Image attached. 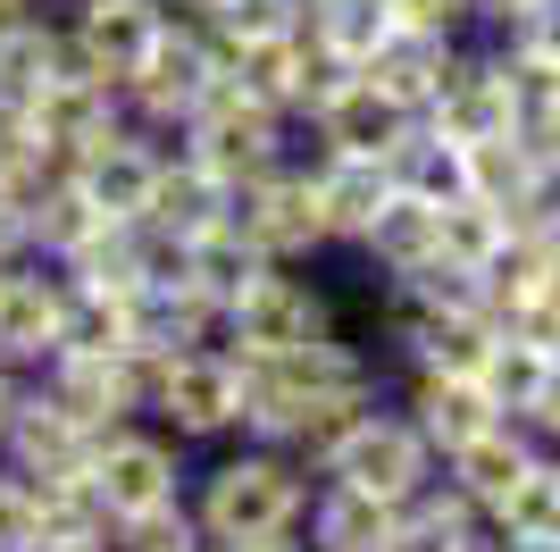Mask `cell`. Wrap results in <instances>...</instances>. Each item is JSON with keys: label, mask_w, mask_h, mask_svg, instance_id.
Here are the masks:
<instances>
[{"label": "cell", "mask_w": 560, "mask_h": 552, "mask_svg": "<svg viewBox=\"0 0 560 552\" xmlns=\"http://www.w3.org/2000/svg\"><path fill=\"white\" fill-rule=\"evenodd\" d=\"M167 142H185L192 160L218 168L226 184H252V176H268L277 160H293V151H302V126H293L277 101H259V92L226 68V76L210 84V101H201V110H192Z\"/></svg>", "instance_id": "3957f363"}, {"label": "cell", "mask_w": 560, "mask_h": 552, "mask_svg": "<svg viewBox=\"0 0 560 552\" xmlns=\"http://www.w3.org/2000/svg\"><path fill=\"white\" fill-rule=\"evenodd\" d=\"M335 326H343V319H335L327 285H318L310 268H293V260H268V268L226 301L218 344H226L234 360H284V352L318 344V335H335Z\"/></svg>", "instance_id": "5b68a950"}, {"label": "cell", "mask_w": 560, "mask_h": 552, "mask_svg": "<svg viewBox=\"0 0 560 552\" xmlns=\"http://www.w3.org/2000/svg\"><path fill=\"white\" fill-rule=\"evenodd\" d=\"M84 478H93L101 510H109V528H126V519L185 510V494H192V452L167 436L160 418H126V427H109V436L93 444Z\"/></svg>", "instance_id": "277c9868"}, {"label": "cell", "mask_w": 560, "mask_h": 552, "mask_svg": "<svg viewBox=\"0 0 560 552\" xmlns=\"http://www.w3.org/2000/svg\"><path fill=\"white\" fill-rule=\"evenodd\" d=\"M59 344H68V276L34 252L9 260L0 268V368L43 377Z\"/></svg>", "instance_id": "8fae6325"}, {"label": "cell", "mask_w": 560, "mask_h": 552, "mask_svg": "<svg viewBox=\"0 0 560 552\" xmlns=\"http://www.w3.org/2000/svg\"><path fill=\"white\" fill-rule=\"evenodd\" d=\"M427 126L444 142H486V135H511V76H502V50H493V34H477V43L452 50L444 68V92L427 101Z\"/></svg>", "instance_id": "9a60e30c"}, {"label": "cell", "mask_w": 560, "mask_h": 552, "mask_svg": "<svg viewBox=\"0 0 560 552\" xmlns=\"http://www.w3.org/2000/svg\"><path fill=\"white\" fill-rule=\"evenodd\" d=\"M226 218L252 234L268 260H293V268L327 260V218H318V193H310V160H302V151H293V160H277L268 176L234 184Z\"/></svg>", "instance_id": "9c48e42d"}, {"label": "cell", "mask_w": 560, "mask_h": 552, "mask_svg": "<svg viewBox=\"0 0 560 552\" xmlns=\"http://www.w3.org/2000/svg\"><path fill=\"white\" fill-rule=\"evenodd\" d=\"M259 268H268V252H259V243L234 227V218H218V227L185 234V285H192V294H210L218 310H226V301L243 294Z\"/></svg>", "instance_id": "f546056e"}, {"label": "cell", "mask_w": 560, "mask_h": 552, "mask_svg": "<svg viewBox=\"0 0 560 552\" xmlns=\"http://www.w3.org/2000/svg\"><path fill=\"white\" fill-rule=\"evenodd\" d=\"M544 368H552L544 344H527V335H511V326H493L486 360H477V386L493 393V411H502V418H527V411H536V393H544Z\"/></svg>", "instance_id": "1f68e13d"}, {"label": "cell", "mask_w": 560, "mask_h": 552, "mask_svg": "<svg viewBox=\"0 0 560 552\" xmlns=\"http://www.w3.org/2000/svg\"><path fill=\"white\" fill-rule=\"evenodd\" d=\"M310 469L284 444H259V436H226L192 460V528L210 544H243V536H277V528H302L310 510Z\"/></svg>", "instance_id": "6da1fadb"}, {"label": "cell", "mask_w": 560, "mask_h": 552, "mask_svg": "<svg viewBox=\"0 0 560 552\" xmlns=\"http://www.w3.org/2000/svg\"><path fill=\"white\" fill-rule=\"evenodd\" d=\"M369 377H385V368H376V352L351 344L343 326L318 335V344H302V352H284V360H243V436L284 444V452H293L302 418L318 411L327 393L369 386Z\"/></svg>", "instance_id": "7a4b0ae2"}, {"label": "cell", "mask_w": 560, "mask_h": 552, "mask_svg": "<svg viewBox=\"0 0 560 552\" xmlns=\"http://www.w3.org/2000/svg\"><path fill=\"white\" fill-rule=\"evenodd\" d=\"M176 9H185V18H210V9H218V0H176Z\"/></svg>", "instance_id": "7dc6e473"}, {"label": "cell", "mask_w": 560, "mask_h": 552, "mask_svg": "<svg viewBox=\"0 0 560 552\" xmlns=\"http://www.w3.org/2000/svg\"><path fill=\"white\" fill-rule=\"evenodd\" d=\"M18 9H34V0H0V18H18Z\"/></svg>", "instance_id": "c3c4849f"}, {"label": "cell", "mask_w": 560, "mask_h": 552, "mask_svg": "<svg viewBox=\"0 0 560 552\" xmlns=\"http://www.w3.org/2000/svg\"><path fill=\"white\" fill-rule=\"evenodd\" d=\"M435 469H444V460H435V444L419 436V418L394 402V386H385V402H376L327 460H318V478L351 485V494H376V503H410Z\"/></svg>", "instance_id": "ba28073f"}, {"label": "cell", "mask_w": 560, "mask_h": 552, "mask_svg": "<svg viewBox=\"0 0 560 552\" xmlns=\"http://www.w3.org/2000/svg\"><path fill=\"white\" fill-rule=\"evenodd\" d=\"M302 18H310V0H218L201 25H210L218 43H226V59H234V50H252V43L302 34Z\"/></svg>", "instance_id": "8d00e7d4"}, {"label": "cell", "mask_w": 560, "mask_h": 552, "mask_svg": "<svg viewBox=\"0 0 560 552\" xmlns=\"http://www.w3.org/2000/svg\"><path fill=\"white\" fill-rule=\"evenodd\" d=\"M50 9H59V0H50Z\"/></svg>", "instance_id": "681fc988"}, {"label": "cell", "mask_w": 560, "mask_h": 552, "mask_svg": "<svg viewBox=\"0 0 560 552\" xmlns=\"http://www.w3.org/2000/svg\"><path fill=\"white\" fill-rule=\"evenodd\" d=\"M68 59H75V50H68L59 9L34 0V9H18V18H0V101H34Z\"/></svg>", "instance_id": "83f0119b"}, {"label": "cell", "mask_w": 560, "mask_h": 552, "mask_svg": "<svg viewBox=\"0 0 560 552\" xmlns=\"http://www.w3.org/2000/svg\"><path fill=\"white\" fill-rule=\"evenodd\" d=\"M527 427H536L544 444H560V352H552V368H544V393H536V411H527Z\"/></svg>", "instance_id": "60d3db41"}, {"label": "cell", "mask_w": 560, "mask_h": 552, "mask_svg": "<svg viewBox=\"0 0 560 552\" xmlns=\"http://www.w3.org/2000/svg\"><path fill=\"white\" fill-rule=\"evenodd\" d=\"M34 536H43V494H34L25 469L0 460V552H25Z\"/></svg>", "instance_id": "f35d334b"}, {"label": "cell", "mask_w": 560, "mask_h": 552, "mask_svg": "<svg viewBox=\"0 0 560 552\" xmlns=\"http://www.w3.org/2000/svg\"><path fill=\"white\" fill-rule=\"evenodd\" d=\"M302 34L327 50L335 68H360V59H369V50L394 34V9H385V0H310Z\"/></svg>", "instance_id": "d6a6232c"}, {"label": "cell", "mask_w": 560, "mask_h": 552, "mask_svg": "<svg viewBox=\"0 0 560 552\" xmlns=\"http://www.w3.org/2000/svg\"><path fill=\"white\" fill-rule=\"evenodd\" d=\"M486 536L511 544V552H560V452L552 444H544V452L518 469V485L486 510Z\"/></svg>", "instance_id": "d4e9b609"}, {"label": "cell", "mask_w": 560, "mask_h": 552, "mask_svg": "<svg viewBox=\"0 0 560 552\" xmlns=\"http://www.w3.org/2000/svg\"><path fill=\"white\" fill-rule=\"evenodd\" d=\"M410 126H419V117L401 110L394 92H376L369 76L351 68V76H335V84L318 92V110L302 117V142L310 151H351V160H394L401 142H410Z\"/></svg>", "instance_id": "7c38bea8"}, {"label": "cell", "mask_w": 560, "mask_h": 552, "mask_svg": "<svg viewBox=\"0 0 560 552\" xmlns=\"http://www.w3.org/2000/svg\"><path fill=\"white\" fill-rule=\"evenodd\" d=\"M511 234H518V218L502 202H477V193H460V202L435 209V252H452L460 268H477V276L511 252Z\"/></svg>", "instance_id": "4dcf8cb0"}, {"label": "cell", "mask_w": 560, "mask_h": 552, "mask_svg": "<svg viewBox=\"0 0 560 552\" xmlns=\"http://www.w3.org/2000/svg\"><path fill=\"white\" fill-rule=\"evenodd\" d=\"M218 326H226V310L210 294H192V285H135V352L142 360L218 344Z\"/></svg>", "instance_id": "4316f807"}, {"label": "cell", "mask_w": 560, "mask_h": 552, "mask_svg": "<svg viewBox=\"0 0 560 552\" xmlns=\"http://www.w3.org/2000/svg\"><path fill=\"white\" fill-rule=\"evenodd\" d=\"M142 418H160L185 452H210V444L243 436V360L226 344H192L151 360V402Z\"/></svg>", "instance_id": "8992f818"}, {"label": "cell", "mask_w": 560, "mask_h": 552, "mask_svg": "<svg viewBox=\"0 0 560 552\" xmlns=\"http://www.w3.org/2000/svg\"><path fill=\"white\" fill-rule=\"evenodd\" d=\"M536 142H518V135H486V142H468V193L477 202H502L518 209V193H527V176H536Z\"/></svg>", "instance_id": "d590c367"}, {"label": "cell", "mask_w": 560, "mask_h": 552, "mask_svg": "<svg viewBox=\"0 0 560 552\" xmlns=\"http://www.w3.org/2000/svg\"><path fill=\"white\" fill-rule=\"evenodd\" d=\"M527 9H544V0H477V25H486V34H502V25L527 18Z\"/></svg>", "instance_id": "7bdbcfd3"}, {"label": "cell", "mask_w": 560, "mask_h": 552, "mask_svg": "<svg viewBox=\"0 0 560 552\" xmlns=\"http://www.w3.org/2000/svg\"><path fill=\"white\" fill-rule=\"evenodd\" d=\"M34 386H43L75 427L109 436L126 418H142V402H151V360H142V352H50V368Z\"/></svg>", "instance_id": "30bf717a"}, {"label": "cell", "mask_w": 560, "mask_h": 552, "mask_svg": "<svg viewBox=\"0 0 560 552\" xmlns=\"http://www.w3.org/2000/svg\"><path fill=\"white\" fill-rule=\"evenodd\" d=\"M226 68H234L226 43H218L201 18H185V9H176V18L160 25V43L142 50V68L117 84V92H126V117H135V126H151V135H176V126L210 101V84H218Z\"/></svg>", "instance_id": "52a82bcc"}, {"label": "cell", "mask_w": 560, "mask_h": 552, "mask_svg": "<svg viewBox=\"0 0 560 552\" xmlns=\"http://www.w3.org/2000/svg\"><path fill=\"white\" fill-rule=\"evenodd\" d=\"M160 151H167V135H151V126L126 117L117 135H101L93 151H75V160H68V184L101 209V218L135 227L142 209H151V184H160Z\"/></svg>", "instance_id": "4fadbf2b"}, {"label": "cell", "mask_w": 560, "mask_h": 552, "mask_svg": "<svg viewBox=\"0 0 560 552\" xmlns=\"http://www.w3.org/2000/svg\"><path fill=\"white\" fill-rule=\"evenodd\" d=\"M452 50H460V43H435V34H401V25H394V34H385V43L360 59V76H369L376 92H394L410 117H427V101L444 92Z\"/></svg>", "instance_id": "f1b7e54d"}, {"label": "cell", "mask_w": 560, "mask_h": 552, "mask_svg": "<svg viewBox=\"0 0 560 552\" xmlns=\"http://www.w3.org/2000/svg\"><path fill=\"white\" fill-rule=\"evenodd\" d=\"M477 544H486V510L468 503L444 469L394 510V552H477Z\"/></svg>", "instance_id": "484cf974"}, {"label": "cell", "mask_w": 560, "mask_h": 552, "mask_svg": "<svg viewBox=\"0 0 560 552\" xmlns=\"http://www.w3.org/2000/svg\"><path fill=\"white\" fill-rule=\"evenodd\" d=\"M536 452H544V436L527 427V418H493V427H477L460 452H444V478L460 485L477 510H493V503L518 485V469H527Z\"/></svg>", "instance_id": "44dd1931"}, {"label": "cell", "mask_w": 560, "mask_h": 552, "mask_svg": "<svg viewBox=\"0 0 560 552\" xmlns=\"http://www.w3.org/2000/svg\"><path fill=\"white\" fill-rule=\"evenodd\" d=\"M401 34H435V43H477V0H385Z\"/></svg>", "instance_id": "74e56055"}, {"label": "cell", "mask_w": 560, "mask_h": 552, "mask_svg": "<svg viewBox=\"0 0 560 552\" xmlns=\"http://www.w3.org/2000/svg\"><path fill=\"white\" fill-rule=\"evenodd\" d=\"M394 402L410 418H419V436L435 444V460L444 452H460L477 427H493V393L477 386V377H452V368H419V377H394Z\"/></svg>", "instance_id": "ffe728a7"}, {"label": "cell", "mask_w": 560, "mask_h": 552, "mask_svg": "<svg viewBox=\"0 0 560 552\" xmlns=\"http://www.w3.org/2000/svg\"><path fill=\"white\" fill-rule=\"evenodd\" d=\"M176 18V0H59V25H68V50L93 76L126 84L142 68V50L160 43V25Z\"/></svg>", "instance_id": "5bb4252c"}, {"label": "cell", "mask_w": 560, "mask_h": 552, "mask_svg": "<svg viewBox=\"0 0 560 552\" xmlns=\"http://www.w3.org/2000/svg\"><path fill=\"white\" fill-rule=\"evenodd\" d=\"M18 393H25V377H18V368H0V436H9V411H18Z\"/></svg>", "instance_id": "bcb514c9"}, {"label": "cell", "mask_w": 560, "mask_h": 552, "mask_svg": "<svg viewBox=\"0 0 560 552\" xmlns=\"http://www.w3.org/2000/svg\"><path fill=\"white\" fill-rule=\"evenodd\" d=\"M394 510L401 503H376V494H351V485L318 478L310 510H302V544L310 552H394Z\"/></svg>", "instance_id": "7402d4cb"}, {"label": "cell", "mask_w": 560, "mask_h": 552, "mask_svg": "<svg viewBox=\"0 0 560 552\" xmlns=\"http://www.w3.org/2000/svg\"><path fill=\"white\" fill-rule=\"evenodd\" d=\"M351 260H360L376 285H394V276H410L419 260H435V202H427V193H410V184H394V193H385V209L369 218V234L351 243Z\"/></svg>", "instance_id": "603a6c76"}, {"label": "cell", "mask_w": 560, "mask_h": 552, "mask_svg": "<svg viewBox=\"0 0 560 552\" xmlns=\"http://www.w3.org/2000/svg\"><path fill=\"white\" fill-rule=\"evenodd\" d=\"M59 168H68V160H59V151L34 135V117H25L18 101H0V184H9L18 202H34V193H43Z\"/></svg>", "instance_id": "e575fe53"}, {"label": "cell", "mask_w": 560, "mask_h": 552, "mask_svg": "<svg viewBox=\"0 0 560 552\" xmlns=\"http://www.w3.org/2000/svg\"><path fill=\"white\" fill-rule=\"evenodd\" d=\"M226 202H234V184L218 176V168H201L185 142H167L142 227H160V234H201V227H218V218H226Z\"/></svg>", "instance_id": "cb8c5ba5"}, {"label": "cell", "mask_w": 560, "mask_h": 552, "mask_svg": "<svg viewBox=\"0 0 560 552\" xmlns=\"http://www.w3.org/2000/svg\"><path fill=\"white\" fill-rule=\"evenodd\" d=\"M218 552H310L302 528H277V536H243V544H218Z\"/></svg>", "instance_id": "ee69618b"}, {"label": "cell", "mask_w": 560, "mask_h": 552, "mask_svg": "<svg viewBox=\"0 0 560 552\" xmlns=\"http://www.w3.org/2000/svg\"><path fill=\"white\" fill-rule=\"evenodd\" d=\"M310 193H318V218H327V252H351L360 234H369V218L385 209V193H394V160H351V151H310Z\"/></svg>", "instance_id": "e0dca14e"}, {"label": "cell", "mask_w": 560, "mask_h": 552, "mask_svg": "<svg viewBox=\"0 0 560 552\" xmlns=\"http://www.w3.org/2000/svg\"><path fill=\"white\" fill-rule=\"evenodd\" d=\"M25 552H117L109 536H34Z\"/></svg>", "instance_id": "f6af8a7d"}, {"label": "cell", "mask_w": 560, "mask_h": 552, "mask_svg": "<svg viewBox=\"0 0 560 552\" xmlns=\"http://www.w3.org/2000/svg\"><path fill=\"white\" fill-rule=\"evenodd\" d=\"M25 117H34V135L59 151V160H75V151H93L101 135H117L126 126V92L109 84V76H93L84 59H68V68L50 76L34 101H18Z\"/></svg>", "instance_id": "2e32d148"}, {"label": "cell", "mask_w": 560, "mask_h": 552, "mask_svg": "<svg viewBox=\"0 0 560 552\" xmlns=\"http://www.w3.org/2000/svg\"><path fill=\"white\" fill-rule=\"evenodd\" d=\"M385 301H394V310H486V276L460 268L452 252H435V260H419L410 276H394Z\"/></svg>", "instance_id": "836d02e7"}, {"label": "cell", "mask_w": 560, "mask_h": 552, "mask_svg": "<svg viewBox=\"0 0 560 552\" xmlns=\"http://www.w3.org/2000/svg\"><path fill=\"white\" fill-rule=\"evenodd\" d=\"M234 76L259 92V101H277L293 126H302L310 110H318V92L335 84V76H351V68H335L327 50L310 43V34H277V43H252V50H234Z\"/></svg>", "instance_id": "d6986e66"}, {"label": "cell", "mask_w": 560, "mask_h": 552, "mask_svg": "<svg viewBox=\"0 0 560 552\" xmlns=\"http://www.w3.org/2000/svg\"><path fill=\"white\" fill-rule=\"evenodd\" d=\"M518 234H560V151H544L536 176H527V193H518Z\"/></svg>", "instance_id": "ab89813d"}, {"label": "cell", "mask_w": 560, "mask_h": 552, "mask_svg": "<svg viewBox=\"0 0 560 552\" xmlns=\"http://www.w3.org/2000/svg\"><path fill=\"white\" fill-rule=\"evenodd\" d=\"M9 260H25V202L0 184V268H9Z\"/></svg>", "instance_id": "b9f144b4"}, {"label": "cell", "mask_w": 560, "mask_h": 552, "mask_svg": "<svg viewBox=\"0 0 560 552\" xmlns=\"http://www.w3.org/2000/svg\"><path fill=\"white\" fill-rule=\"evenodd\" d=\"M93 444H101L93 427H75V418L25 377L18 411H9V436H0V460H9V469H25V478H75V469L93 460Z\"/></svg>", "instance_id": "ac0fdd59"}]
</instances>
